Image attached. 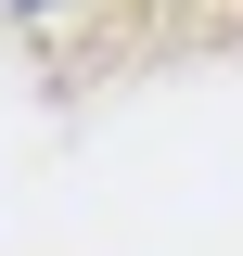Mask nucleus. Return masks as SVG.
Masks as SVG:
<instances>
[]
</instances>
